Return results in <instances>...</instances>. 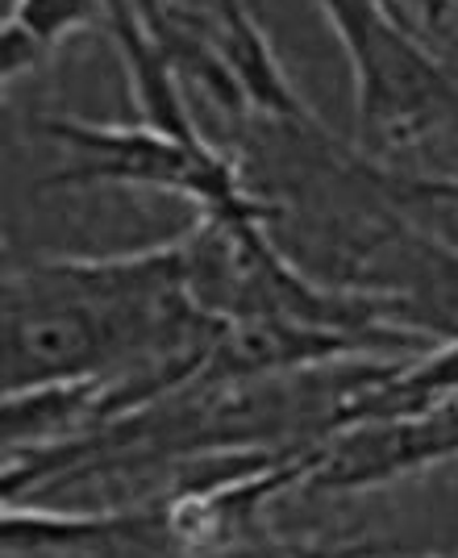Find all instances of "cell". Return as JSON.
Masks as SVG:
<instances>
[{"instance_id":"3","label":"cell","mask_w":458,"mask_h":558,"mask_svg":"<svg viewBox=\"0 0 458 558\" xmlns=\"http://www.w3.org/2000/svg\"><path fill=\"white\" fill-rule=\"evenodd\" d=\"M458 459V392L396 417L359 421L313 442V466L300 488L359 492L400 480L409 471Z\"/></svg>"},{"instance_id":"7","label":"cell","mask_w":458,"mask_h":558,"mask_svg":"<svg viewBox=\"0 0 458 558\" xmlns=\"http://www.w3.org/2000/svg\"><path fill=\"white\" fill-rule=\"evenodd\" d=\"M354 171L366 175L375 187H384L400 201H446V205H458V171L455 175H388L375 163H363L354 159Z\"/></svg>"},{"instance_id":"1","label":"cell","mask_w":458,"mask_h":558,"mask_svg":"<svg viewBox=\"0 0 458 558\" xmlns=\"http://www.w3.org/2000/svg\"><path fill=\"white\" fill-rule=\"evenodd\" d=\"M226 329L196 288L192 233L150 251L38 258L4 276V392L134 379L150 404L192 388Z\"/></svg>"},{"instance_id":"4","label":"cell","mask_w":458,"mask_h":558,"mask_svg":"<svg viewBox=\"0 0 458 558\" xmlns=\"http://www.w3.org/2000/svg\"><path fill=\"white\" fill-rule=\"evenodd\" d=\"M221 17H226L221 50H226L229 68H233L242 93H246L251 113L272 117L284 130L304 134V138H313V142H329L325 125H321L317 117H313V109L300 100L297 88L288 84V75L279 68L267 34H263L258 22L251 17V9H246L242 0H221Z\"/></svg>"},{"instance_id":"6","label":"cell","mask_w":458,"mask_h":558,"mask_svg":"<svg viewBox=\"0 0 458 558\" xmlns=\"http://www.w3.org/2000/svg\"><path fill=\"white\" fill-rule=\"evenodd\" d=\"M100 9L105 0H13L0 25V75L13 84L25 71L43 68L46 54Z\"/></svg>"},{"instance_id":"8","label":"cell","mask_w":458,"mask_h":558,"mask_svg":"<svg viewBox=\"0 0 458 558\" xmlns=\"http://www.w3.org/2000/svg\"><path fill=\"white\" fill-rule=\"evenodd\" d=\"M217 558H346V555H313V550H297V546H288V542H275L267 530L251 542H242L238 550H229V555H217Z\"/></svg>"},{"instance_id":"2","label":"cell","mask_w":458,"mask_h":558,"mask_svg":"<svg viewBox=\"0 0 458 558\" xmlns=\"http://www.w3.org/2000/svg\"><path fill=\"white\" fill-rule=\"evenodd\" d=\"M43 134L59 138L75 155L50 184H130L188 196L208 221H242V217H279V205L254 196L238 163L213 142H180L155 125H96V121H46Z\"/></svg>"},{"instance_id":"5","label":"cell","mask_w":458,"mask_h":558,"mask_svg":"<svg viewBox=\"0 0 458 558\" xmlns=\"http://www.w3.org/2000/svg\"><path fill=\"white\" fill-rule=\"evenodd\" d=\"M113 13V38L121 47V59H125V71H130V84H134V100L137 109L146 113V125H155L162 134L180 142H192L201 146L208 142L201 134V125L188 117V105L180 96V75L171 71V63L162 59V50L155 47V38L146 34V25L137 17L134 4H109Z\"/></svg>"}]
</instances>
